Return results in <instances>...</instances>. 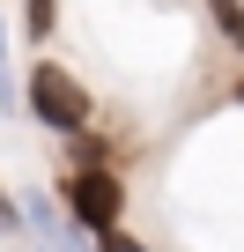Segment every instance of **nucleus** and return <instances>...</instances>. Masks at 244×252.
<instances>
[{
    "instance_id": "20e7f679",
    "label": "nucleus",
    "mask_w": 244,
    "mask_h": 252,
    "mask_svg": "<svg viewBox=\"0 0 244 252\" xmlns=\"http://www.w3.org/2000/svg\"><path fill=\"white\" fill-rule=\"evenodd\" d=\"M30 37H52V0H30V23H23Z\"/></svg>"
},
{
    "instance_id": "0eeeda50",
    "label": "nucleus",
    "mask_w": 244,
    "mask_h": 252,
    "mask_svg": "<svg viewBox=\"0 0 244 252\" xmlns=\"http://www.w3.org/2000/svg\"><path fill=\"white\" fill-rule=\"evenodd\" d=\"M237 104H244V82H237Z\"/></svg>"
},
{
    "instance_id": "39448f33",
    "label": "nucleus",
    "mask_w": 244,
    "mask_h": 252,
    "mask_svg": "<svg viewBox=\"0 0 244 252\" xmlns=\"http://www.w3.org/2000/svg\"><path fill=\"white\" fill-rule=\"evenodd\" d=\"M96 252H141L134 237H118V230H96Z\"/></svg>"
},
{
    "instance_id": "7ed1b4c3",
    "label": "nucleus",
    "mask_w": 244,
    "mask_h": 252,
    "mask_svg": "<svg viewBox=\"0 0 244 252\" xmlns=\"http://www.w3.org/2000/svg\"><path fill=\"white\" fill-rule=\"evenodd\" d=\"M207 8H215V23H222V37L244 52V8H237V0H207Z\"/></svg>"
},
{
    "instance_id": "423d86ee",
    "label": "nucleus",
    "mask_w": 244,
    "mask_h": 252,
    "mask_svg": "<svg viewBox=\"0 0 244 252\" xmlns=\"http://www.w3.org/2000/svg\"><path fill=\"white\" fill-rule=\"evenodd\" d=\"M0 230H15V200H0Z\"/></svg>"
},
{
    "instance_id": "f257e3e1",
    "label": "nucleus",
    "mask_w": 244,
    "mask_h": 252,
    "mask_svg": "<svg viewBox=\"0 0 244 252\" xmlns=\"http://www.w3.org/2000/svg\"><path fill=\"white\" fill-rule=\"evenodd\" d=\"M30 111H37L45 126H59V134H74V126L89 119V96H81V82H74L67 67H37V74H30Z\"/></svg>"
},
{
    "instance_id": "6e6552de",
    "label": "nucleus",
    "mask_w": 244,
    "mask_h": 252,
    "mask_svg": "<svg viewBox=\"0 0 244 252\" xmlns=\"http://www.w3.org/2000/svg\"><path fill=\"white\" fill-rule=\"evenodd\" d=\"M67 252H81V245H67Z\"/></svg>"
},
{
    "instance_id": "f03ea898",
    "label": "nucleus",
    "mask_w": 244,
    "mask_h": 252,
    "mask_svg": "<svg viewBox=\"0 0 244 252\" xmlns=\"http://www.w3.org/2000/svg\"><path fill=\"white\" fill-rule=\"evenodd\" d=\"M118 200H126V186H118L104 163L67 178V215H74L81 230H118Z\"/></svg>"
}]
</instances>
